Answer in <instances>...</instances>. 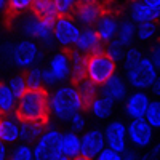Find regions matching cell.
Instances as JSON below:
<instances>
[{
	"label": "cell",
	"instance_id": "4fadbf2b",
	"mask_svg": "<svg viewBox=\"0 0 160 160\" xmlns=\"http://www.w3.org/2000/svg\"><path fill=\"white\" fill-rule=\"evenodd\" d=\"M151 98L144 90H133V93H130L127 101H125V114L130 117V120L135 118H146L148 109L151 106Z\"/></svg>",
	"mask_w": 160,
	"mask_h": 160
},
{
	"label": "cell",
	"instance_id": "b9f144b4",
	"mask_svg": "<svg viewBox=\"0 0 160 160\" xmlns=\"http://www.w3.org/2000/svg\"><path fill=\"white\" fill-rule=\"evenodd\" d=\"M139 154H138V149H135V148H133V149H127L123 154H122V160H139Z\"/></svg>",
	"mask_w": 160,
	"mask_h": 160
},
{
	"label": "cell",
	"instance_id": "e575fe53",
	"mask_svg": "<svg viewBox=\"0 0 160 160\" xmlns=\"http://www.w3.org/2000/svg\"><path fill=\"white\" fill-rule=\"evenodd\" d=\"M32 3H34V0H10V7L7 11L8 18H15V16L21 15V13L31 10Z\"/></svg>",
	"mask_w": 160,
	"mask_h": 160
},
{
	"label": "cell",
	"instance_id": "ee69618b",
	"mask_svg": "<svg viewBox=\"0 0 160 160\" xmlns=\"http://www.w3.org/2000/svg\"><path fill=\"white\" fill-rule=\"evenodd\" d=\"M8 144L5 142H0V160H8V148H7Z\"/></svg>",
	"mask_w": 160,
	"mask_h": 160
},
{
	"label": "cell",
	"instance_id": "7402d4cb",
	"mask_svg": "<svg viewBox=\"0 0 160 160\" xmlns=\"http://www.w3.org/2000/svg\"><path fill=\"white\" fill-rule=\"evenodd\" d=\"M32 13L37 15L42 19H48L55 22L59 16L58 7H56V0H34L32 3Z\"/></svg>",
	"mask_w": 160,
	"mask_h": 160
},
{
	"label": "cell",
	"instance_id": "7bdbcfd3",
	"mask_svg": "<svg viewBox=\"0 0 160 160\" xmlns=\"http://www.w3.org/2000/svg\"><path fill=\"white\" fill-rule=\"evenodd\" d=\"M151 91H152L154 96H157V99H160V75L157 77V80L154 82V85L151 87Z\"/></svg>",
	"mask_w": 160,
	"mask_h": 160
},
{
	"label": "cell",
	"instance_id": "7dc6e473",
	"mask_svg": "<svg viewBox=\"0 0 160 160\" xmlns=\"http://www.w3.org/2000/svg\"><path fill=\"white\" fill-rule=\"evenodd\" d=\"M74 160H91V158H88V157H85V155H78V157L74 158Z\"/></svg>",
	"mask_w": 160,
	"mask_h": 160
},
{
	"label": "cell",
	"instance_id": "ab89813d",
	"mask_svg": "<svg viewBox=\"0 0 160 160\" xmlns=\"http://www.w3.org/2000/svg\"><path fill=\"white\" fill-rule=\"evenodd\" d=\"M149 58L155 64V68L160 71V42H157V43L152 45V48L149 51Z\"/></svg>",
	"mask_w": 160,
	"mask_h": 160
},
{
	"label": "cell",
	"instance_id": "d590c367",
	"mask_svg": "<svg viewBox=\"0 0 160 160\" xmlns=\"http://www.w3.org/2000/svg\"><path fill=\"white\" fill-rule=\"evenodd\" d=\"M77 3H78V0H56L59 16H72Z\"/></svg>",
	"mask_w": 160,
	"mask_h": 160
},
{
	"label": "cell",
	"instance_id": "1f68e13d",
	"mask_svg": "<svg viewBox=\"0 0 160 160\" xmlns=\"http://www.w3.org/2000/svg\"><path fill=\"white\" fill-rule=\"evenodd\" d=\"M144 58L142 51L138 48V47H128L127 51H125V58H123V71H130L133 66H136L141 59Z\"/></svg>",
	"mask_w": 160,
	"mask_h": 160
},
{
	"label": "cell",
	"instance_id": "cb8c5ba5",
	"mask_svg": "<svg viewBox=\"0 0 160 160\" xmlns=\"http://www.w3.org/2000/svg\"><path fill=\"white\" fill-rule=\"evenodd\" d=\"M18 98L15 96L8 87V83H2L0 85V112L3 115H13L16 114V108H18Z\"/></svg>",
	"mask_w": 160,
	"mask_h": 160
},
{
	"label": "cell",
	"instance_id": "d6a6232c",
	"mask_svg": "<svg viewBox=\"0 0 160 160\" xmlns=\"http://www.w3.org/2000/svg\"><path fill=\"white\" fill-rule=\"evenodd\" d=\"M157 34V24L154 21H148V22H141L138 24V31H136V37L141 42H149L152 40Z\"/></svg>",
	"mask_w": 160,
	"mask_h": 160
},
{
	"label": "cell",
	"instance_id": "d6986e66",
	"mask_svg": "<svg viewBox=\"0 0 160 160\" xmlns=\"http://www.w3.org/2000/svg\"><path fill=\"white\" fill-rule=\"evenodd\" d=\"M118 26H120V21L117 19V16L108 10V11H106L104 15L99 18V21L96 22L95 29H96V32L99 34L102 43H109L111 40L117 38Z\"/></svg>",
	"mask_w": 160,
	"mask_h": 160
},
{
	"label": "cell",
	"instance_id": "603a6c76",
	"mask_svg": "<svg viewBox=\"0 0 160 160\" xmlns=\"http://www.w3.org/2000/svg\"><path fill=\"white\" fill-rule=\"evenodd\" d=\"M114 102L108 98H104L101 95H98L95 99H93V102L88 106V111L91 112V115L95 118H99V120H106L109 118L114 112Z\"/></svg>",
	"mask_w": 160,
	"mask_h": 160
},
{
	"label": "cell",
	"instance_id": "f6af8a7d",
	"mask_svg": "<svg viewBox=\"0 0 160 160\" xmlns=\"http://www.w3.org/2000/svg\"><path fill=\"white\" fill-rule=\"evenodd\" d=\"M8 7H10V0H0V8H2V11H8Z\"/></svg>",
	"mask_w": 160,
	"mask_h": 160
},
{
	"label": "cell",
	"instance_id": "52a82bcc",
	"mask_svg": "<svg viewBox=\"0 0 160 160\" xmlns=\"http://www.w3.org/2000/svg\"><path fill=\"white\" fill-rule=\"evenodd\" d=\"M62 133L58 128L48 127L40 139L34 144V158L35 160H56L61 155L59 142Z\"/></svg>",
	"mask_w": 160,
	"mask_h": 160
},
{
	"label": "cell",
	"instance_id": "60d3db41",
	"mask_svg": "<svg viewBox=\"0 0 160 160\" xmlns=\"http://www.w3.org/2000/svg\"><path fill=\"white\" fill-rule=\"evenodd\" d=\"M43 83H45V87H55V85L58 83L56 78L53 77V74L48 71V68L43 69Z\"/></svg>",
	"mask_w": 160,
	"mask_h": 160
},
{
	"label": "cell",
	"instance_id": "9c48e42d",
	"mask_svg": "<svg viewBox=\"0 0 160 160\" xmlns=\"http://www.w3.org/2000/svg\"><path fill=\"white\" fill-rule=\"evenodd\" d=\"M128 141L138 151L148 149L154 142V128L146 118H135L128 122Z\"/></svg>",
	"mask_w": 160,
	"mask_h": 160
},
{
	"label": "cell",
	"instance_id": "e0dca14e",
	"mask_svg": "<svg viewBox=\"0 0 160 160\" xmlns=\"http://www.w3.org/2000/svg\"><path fill=\"white\" fill-rule=\"evenodd\" d=\"M130 19L135 24L154 21L157 22L160 19V7H149L142 0H131L130 5Z\"/></svg>",
	"mask_w": 160,
	"mask_h": 160
},
{
	"label": "cell",
	"instance_id": "74e56055",
	"mask_svg": "<svg viewBox=\"0 0 160 160\" xmlns=\"http://www.w3.org/2000/svg\"><path fill=\"white\" fill-rule=\"evenodd\" d=\"M95 160H122V154L111 149V148H106Z\"/></svg>",
	"mask_w": 160,
	"mask_h": 160
},
{
	"label": "cell",
	"instance_id": "6da1fadb",
	"mask_svg": "<svg viewBox=\"0 0 160 160\" xmlns=\"http://www.w3.org/2000/svg\"><path fill=\"white\" fill-rule=\"evenodd\" d=\"M50 114V95L45 88H29L19 98L16 117L22 122H45Z\"/></svg>",
	"mask_w": 160,
	"mask_h": 160
},
{
	"label": "cell",
	"instance_id": "484cf974",
	"mask_svg": "<svg viewBox=\"0 0 160 160\" xmlns=\"http://www.w3.org/2000/svg\"><path fill=\"white\" fill-rule=\"evenodd\" d=\"M136 31H138V28L131 19H122L120 21V26H118L117 40L123 47H130L133 43V40H135V37H136Z\"/></svg>",
	"mask_w": 160,
	"mask_h": 160
},
{
	"label": "cell",
	"instance_id": "f1b7e54d",
	"mask_svg": "<svg viewBox=\"0 0 160 160\" xmlns=\"http://www.w3.org/2000/svg\"><path fill=\"white\" fill-rule=\"evenodd\" d=\"M8 87L10 90L15 93V96L19 99L26 95V91L29 90V85L28 82H26V75H21V74H16V75H13L10 80H8Z\"/></svg>",
	"mask_w": 160,
	"mask_h": 160
},
{
	"label": "cell",
	"instance_id": "4316f807",
	"mask_svg": "<svg viewBox=\"0 0 160 160\" xmlns=\"http://www.w3.org/2000/svg\"><path fill=\"white\" fill-rule=\"evenodd\" d=\"M77 90L80 93V96H82V101L85 104V108L88 109V106L93 102V99L98 96V85L93 83L90 78H83L77 83Z\"/></svg>",
	"mask_w": 160,
	"mask_h": 160
},
{
	"label": "cell",
	"instance_id": "836d02e7",
	"mask_svg": "<svg viewBox=\"0 0 160 160\" xmlns=\"http://www.w3.org/2000/svg\"><path fill=\"white\" fill-rule=\"evenodd\" d=\"M146 120L154 130H160V99L155 98L151 101L148 114H146Z\"/></svg>",
	"mask_w": 160,
	"mask_h": 160
},
{
	"label": "cell",
	"instance_id": "44dd1931",
	"mask_svg": "<svg viewBox=\"0 0 160 160\" xmlns=\"http://www.w3.org/2000/svg\"><path fill=\"white\" fill-rule=\"evenodd\" d=\"M45 122H22L21 120V142L35 144L45 133Z\"/></svg>",
	"mask_w": 160,
	"mask_h": 160
},
{
	"label": "cell",
	"instance_id": "83f0119b",
	"mask_svg": "<svg viewBox=\"0 0 160 160\" xmlns=\"http://www.w3.org/2000/svg\"><path fill=\"white\" fill-rule=\"evenodd\" d=\"M8 160H35L34 158V148L31 144L18 142V144H15V148L10 151Z\"/></svg>",
	"mask_w": 160,
	"mask_h": 160
},
{
	"label": "cell",
	"instance_id": "f35d334b",
	"mask_svg": "<svg viewBox=\"0 0 160 160\" xmlns=\"http://www.w3.org/2000/svg\"><path fill=\"white\" fill-rule=\"evenodd\" d=\"M139 160H160V142L151 146V149L146 154H142Z\"/></svg>",
	"mask_w": 160,
	"mask_h": 160
},
{
	"label": "cell",
	"instance_id": "277c9868",
	"mask_svg": "<svg viewBox=\"0 0 160 160\" xmlns=\"http://www.w3.org/2000/svg\"><path fill=\"white\" fill-rule=\"evenodd\" d=\"M117 62L108 55L106 51L93 53L87 61V78H90L98 87L104 85L109 78L115 75Z\"/></svg>",
	"mask_w": 160,
	"mask_h": 160
},
{
	"label": "cell",
	"instance_id": "7c38bea8",
	"mask_svg": "<svg viewBox=\"0 0 160 160\" xmlns=\"http://www.w3.org/2000/svg\"><path fill=\"white\" fill-rule=\"evenodd\" d=\"M106 148H108V144H106L104 130L91 128L82 135V155L95 160Z\"/></svg>",
	"mask_w": 160,
	"mask_h": 160
},
{
	"label": "cell",
	"instance_id": "3957f363",
	"mask_svg": "<svg viewBox=\"0 0 160 160\" xmlns=\"http://www.w3.org/2000/svg\"><path fill=\"white\" fill-rule=\"evenodd\" d=\"M19 28L28 38L37 40L42 45L51 47L53 42H55V22L38 18L32 11L21 19Z\"/></svg>",
	"mask_w": 160,
	"mask_h": 160
},
{
	"label": "cell",
	"instance_id": "ac0fdd59",
	"mask_svg": "<svg viewBox=\"0 0 160 160\" xmlns=\"http://www.w3.org/2000/svg\"><path fill=\"white\" fill-rule=\"evenodd\" d=\"M0 141L5 144H18L21 141V120L13 115H5L0 120Z\"/></svg>",
	"mask_w": 160,
	"mask_h": 160
},
{
	"label": "cell",
	"instance_id": "8fae6325",
	"mask_svg": "<svg viewBox=\"0 0 160 160\" xmlns=\"http://www.w3.org/2000/svg\"><path fill=\"white\" fill-rule=\"evenodd\" d=\"M106 11H108V8L101 2H78L72 13V18L85 28H91V26H96V22Z\"/></svg>",
	"mask_w": 160,
	"mask_h": 160
},
{
	"label": "cell",
	"instance_id": "f546056e",
	"mask_svg": "<svg viewBox=\"0 0 160 160\" xmlns=\"http://www.w3.org/2000/svg\"><path fill=\"white\" fill-rule=\"evenodd\" d=\"M104 51L108 53V55L115 61V62H123V58H125V47L118 42L117 38L111 40L109 43H106L104 45Z\"/></svg>",
	"mask_w": 160,
	"mask_h": 160
},
{
	"label": "cell",
	"instance_id": "5b68a950",
	"mask_svg": "<svg viewBox=\"0 0 160 160\" xmlns=\"http://www.w3.org/2000/svg\"><path fill=\"white\" fill-rule=\"evenodd\" d=\"M158 77V69L151 61L149 56H144L136 66L125 72V78L133 90H148L154 85Z\"/></svg>",
	"mask_w": 160,
	"mask_h": 160
},
{
	"label": "cell",
	"instance_id": "7a4b0ae2",
	"mask_svg": "<svg viewBox=\"0 0 160 160\" xmlns=\"http://www.w3.org/2000/svg\"><path fill=\"white\" fill-rule=\"evenodd\" d=\"M85 104L75 85L58 87L50 95V114L58 120H71L72 115L82 112Z\"/></svg>",
	"mask_w": 160,
	"mask_h": 160
},
{
	"label": "cell",
	"instance_id": "681fc988",
	"mask_svg": "<svg viewBox=\"0 0 160 160\" xmlns=\"http://www.w3.org/2000/svg\"><path fill=\"white\" fill-rule=\"evenodd\" d=\"M56 160H69V158H68V157H64V155H59Z\"/></svg>",
	"mask_w": 160,
	"mask_h": 160
},
{
	"label": "cell",
	"instance_id": "8d00e7d4",
	"mask_svg": "<svg viewBox=\"0 0 160 160\" xmlns=\"http://www.w3.org/2000/svg\"><path fill=\"white\" fill-rule=\"evenodd\" d=\"M69 125H71V130H72V131L80 133V131H83L85 127H87V118H85V115H83L82 112H78V114H75V115L71 117Z\"/></svg>",
	"mask_w": 160,
	"mask_h": 160
},
{
	"label": "cell",
	"instance_id": "ba28073f",
	"mask_svg": "<svg viewBox=\"0 0 160 160\" xmlns=\"http://www.w3.org/2000/svg\"><path fill=\"white\" fill-rule=\"evenodd\" d=\"M82 29L78 28L77 21L72 16H58L55 21V42L64 50L77 45Z\"/></svg>",
	"mask_w": 160,
	"mask_h": 160
},
{
	"label": "cell",
	"instance_id": "c3c4849f",
	"mask_svg": "<svg viewBox=\"0 0 160 160\" xmlns=\"http://www.w3.org/2000/svg\"><path fill=\"white\" fill-rule=\"evenodd\" d=\"M78 2H83V3H87V2H99V0H78Z\"/></svg>",
	"mask_w": 160,
	"mask_h": 160
},
{
	"label": "cell",
	"instance_id": "bcb514c9",
	"mask_svg": "<svg viewBox=\"0 0 160 160\" xmlns=\"http://www.w3.org/2000/svg\"><path fill=\"white\" fill-rule=\"evenodd\" d=\"M142 2L149 7H160V0H142Z\"/></svg>",
	"mask_w": 160,
	"mask_h": 160
},
{
	"label": "cell",
	"instance_id": "8992f818",
	"mask_svg": "<svg viewBox=\"0 0 160 160\" xmlns=\"http://www.w3.org/2000/svg\"><path fill=\"white\" fill-rule=\"evenodd\" d=\"M40 58V47L35 40L24 38L13 45L10 62L18 69H31Z\"/></svg>",
	"mask_w": 160,
	"mask_h": 160
},
{
	"label": "cell",
	"instance_id": "5bb4252c",
	"mask_svg": "<svg viewBox=\"0 0 160 160\" xmlns=\"http://www.w3.org/2000/svg\"><path fill=\"white\" fill-rule=\"evenodd\" d=\"M48 71L56 78V82H66L72 78V62H71V53L66 50H61L51 56L48 61Z\"/></svg>",
	"mask_w": 160,
	"mask_h": 160
},
{
	"label": "cell",
	"instance_id": "9a60e30c",
	"mask_svg": "<svg viewBox=\"0 0 160 160\" xmlns=\"http://www.w3.org/2000/svg\"><path fill=\"white\" fill-rule=\"evenodd\" d=\"M128 82L127 78L120 77L118 74H115L112 78H109L104 85H101V96L111 99L114 104H120L125 102L128 98Z\"/></svg>",
	"mask_w": 160,
	"mask_h": 160
},
{
	"label": "cell",
	"instance_id": "ffe728a7",
	"mask_svg": "<svg viewBox=\"0 0 160 160\" xmlns=\"http://www.w3.org/2000/svg\"><path fill=\"white\" fill-rule=\"evenodd\" d=\"M59 149H61V155L68 157L69 160L77 158L78 155H82V136H78V133L72 130L62 133Z\"/></svg>",
	"mask_w": 160,
	"mask_h": 160
},
{
	"label": "cell",
	"instance_id": "30bf717a",
	"mask_svg": "<svg viewBox=\"0 0 160 160\" xmlns=\"http://www.w3.org/2000/svg\"><path fill=\"white\" fill-rule=\"evenodd\" d=\"M104 136L108 148L123 154L128 149V125H125L122 120H111L104 128Z\"/></svg>",
	"mask_w": 160,
	"mask_h": 160
},
{
	"label": "cell",
	"instance_id": "2e32d148",
	"mask_svg": "<svg viewBox=\"0 0 160 160\" xmlns=\"http://www.w3.org/2000/svg\"><path fill=\"white\" fill-rule=\"evenodd\" d=\"M75 50H78L80 53L90 56L93 53H99L104 51L102 48V40L99 37V34L96 32L95 28H83L82 32H80V37L77 40Z\"/></svg>",
	"mask_w": 160,
	"mask_h": 160
},
{
	"label": "cell",
	"instance_id": "d4e9b609",
	"mask_svg": "<svg viewBox=\"0 0 160 160\" xmlns=\"http://www.w3.org/2000/svg\"><path fill=\"white\" fill-rule=\"evenodd\" d=\"M87 61L88 56L80 53L78 50H71V62H72V82L78 83L80 80L87 78Z\"/></svg>",
	"mask_w": 160,
	"mask_h": 160
},
{
	"label": "cell",
	"instance_id": "4dcf8cb0",
	"mask_svg": "<svg viewBox=\"0 0 160 160\" xmlns=\"http://www.w3.org/2000/svg\"><path fill=\"white\" fill-rule=\"evenodd\" d=\"M26 82H28L29 88H43V69L38 68V66H34V68L28 69L26 72Z\"/></svg>",
	"mask_w": 160,
	"mask_h": 160
}]
</instances>
